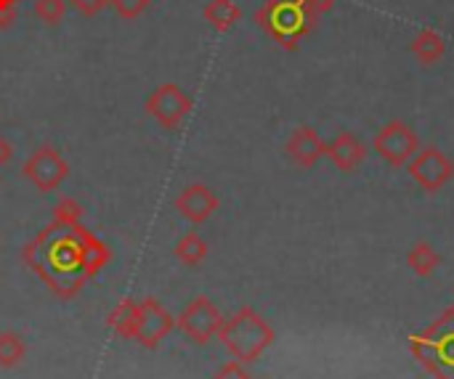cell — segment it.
Here are the masks:
<instances>
[{"mask_svg": "<svg viewBox=\"0 0 454 379\" xmlns=\"http://www.w3.org/2000/svg\"><path fill=\"white\" fill-rule=\"evenodd\" d=\"M16 21V8H8V11H0V29H11Z\"/></svg>", "mask_w": 454, "mask_h": 379, "instance_id": "484cf974", "label": "cell"}, {"mask_svg": "<svg viewBox=\"0 0 454 379\" xmlns=\"http://www.w3.org/2000/svg\"><path fill=\"white\" fill-rule=\"evenodd\" d=\"M407 170H410V178L418 186H423L426 191H439V189H444L454 178V162L442 149H436V146L420 149L410 159Z\"/></svg>", "mask_w": 454, "mask_h": 379, "instance_id": "9c48e42d", "label": "cell"}, {"mask_svg": "<svg viewBox=\"0 0 454 379\" xmlns=\"http://www.w3.org/2000/svg\"><path fill=\"white\" fill-rule=\"evenodd\" d=\"M109 329L120 337V340H136V329H138V303L125 298L120 300L112 313L106 316Z\"/></svg>", "mask_w": 454, "mask_h": 379, "instance_id": "5bb4252c", "label": "cell"}, {"mask_svg": "<svg viewBox=\"0 0 454 379\" xmlns=\"http://www.w3.org/2000/svg\"><path fill=\"white\" fill-rule=\"evenodd\" d=\"M407 263H410V268H412L418 276H431V274L442 266V255L436 252L434 244L420 242V244H415V247L410 250Z\"/></svg>", "mask_w": 454, "mask_h": 379, "instance_id": "ac0fdd59", "label": "cell"}, {"mask_svg": "<svg viewBox=\"0 0 454 379\" xmlns=\"http://www.w3.org/2000/svg\"><path fill=\"white\" fill-rule=\"evenodd\" d=\"M317 16L303 8V0H266L258 13L255 24L282 48L295 50L301 37L314 29Z\"/></svg>", "mask_w": 454, "mask_h": 379, "instance_id": "277c9868", "label": "cell"}, {"mask_svg": "<svg viewBox=\"0 0 454 379\" xmlns=\"http://www.w3.org/2000/svg\"><path fill=\"white\" fill-rule=\"evenodd\" d=\"M410 351L436 379H454V306L412 337Z\"/></svg>", "mask_w": 454, "mask_h": 379, "instance_id": "3957f363", "label": "cell"}, {"mask_svg": "<svg viewBox=\"0 0 454 379\" xmlns=\"http://www.w3.org/2000/svg\"><path fill=\"white\" fill-rule=\"evenodd\" d=\"M82 207H80V202H74V199H69V197H64V199H59L56 202V207H53V218L56 220H64V223H80L82 220Z\"/></svg>", "mask_w": 454, "mask_h": 379, "instance_id": "44dd1931", "label": "cell"}, {"mask_svg": "<svg viewBox=\"0 0 454 379\" xmlns=\"http://www.w3.org/2000/svg\"><path fill=\"white\" fill-rule=\"evenodd\" d=\"M173 255L178 258V263H184V266H189V268H197V266H202L205 258H207V242H205L197 231H189V234H184V236L176 242Z\"/></svg>", "mask_w": 454, "mask_h": 379, "instance_id": "e0dca14e", "label": "cell"}, {"mask_svg": "<svg viewBox=\"0 0 454 379\" xmlns=\"http://www.w3.org/2000/svg\"><path fill=\"white\" fill-rule=\"evenodd\" d=\"M325 157H330V162H333L338 170H343V173H354V170L364 162V157H367V146H364L354 133L343 130V133H338V135L327 143Z\"/></svg>", "mask_w": 454, "mask_h": 379, "instance_id": "4fadbf2b", "label": "cell"}, {"mask_svg": "<svg viewBox=\"0 0 454 379\" xmlns=\"http://www.w3.org/2000/svg\"><path fill=\"white\" fill-rule=\"evenodd\" d=\"M176 329V319L160 306L157 298H144L138 303V329L136 343H141L146 351L160 348V343Z\"/></svg>", "mask_w": 454, "mask_h": 379, "instance_id": "30bf717a", "label": "cell"}, {"mask_svg": "<svg viewBox=\"0 0 454 379\" xmlns=\"http://www.w3.org/2000/svg\"><path fill=\"white\" fill-rule=\"evenodd\" d=\"M202 16L215 32H229L242 19V8L234 0H207V5L202 8Z\"/></svg>", "mask_w": 454, "mask_h": 379, "instance_id": "9a60e30c", "label": "cell"}, {"mask_svg": "<svg viewBox=\"0 0 454 379\" xmlns=\"http://www.w3.org/2000/svg\"><path fill=\"white\" fill-rule=\"evenodd\" d=\"M149 3L152 0H112L109 5L114 8V13L120 16V19H138L146 8H149Z\"/></svg>", "mask_w": 454, "mask_h": 379, "instance_id": "7402d4cb", "label": "cell"}, {"mask_svg": "<svg viewBox=\"0 0 454 379\" xmlns=\"http://www.w3.org/2000/svg\"><path fill=\"white\" fill-rule=\"evenodd\" d=\"M213 379H250V372H247V367H245L242 361L231 359V361H226V364L215 372V377Z\"/></svg>", "mask_w": 454, "mask_h": 379, "instance_id": "cb8c5ba5", "label": "cell"}, {"mask_svg": "<svg viewBox=\"0 0 454 379\" xmlns=\"http://www.w3.org/2000/svg\"><path fill=\"white\" fill-rule=\"evenodd\" d=\"M372 149L391 165V167H404L410 165V159L420 151V138L418 133L404 122V120H394L388 122L372 141Z\"/></svg>", "mask_w": 454, "mask_h": 379, "instance_id": "52a82bcc", "label": "cell"}, {"mask_svg": "<svg viewBox=\"0 0 454 379\" xmlns=\"http://www.w3.org/2000/svg\"><path fill=\"white\" fill-rule=\"evenodd\" d=\"M67 0H32V13L48 24V27H56L64 16H67Z\"/></svg>", "mask_w": 454, "mask_h": 379, "instance_id": "ffe728a7", "label": "cell"}, {"mask_svg": "<svg viewBox=\"0 0 454 379\" xmlns=\"http://www.w3.org/2000/svg\"><path fill=\"white\" fill-rule=\"evenodd\" d=\"M16 3H21V0H16Z\"/></svg>", "mask_w": 454, "mask_h": 379, "instance_id": "83f0119b", "label": "cell"}, {"mask_svg": "<svg viewBox=\"0 0 454 379\" xmlns=\"http://www.w3.org/2000/svg\"><path fill=\"white\" fill-rule=\"evenodd\" d=\"M11 154H13V149H11V143L0 135V167L11 159Z\"/></svg>", "mask_w": 454, "mask_h": 379, "instance_id": "4316f807", "label": "cell"}, {"mask_svg": "<svg viewBox=\"0 0 454 379\" xmlns=\"http://www.w3.org/2000/svg\"><path fill=\"white\" fill-rule=\"evenodd\" d=\"M410 50L423 61V64H436L444 58L447 53V40L436 32V29H420L412 43H410Z\"/></svg>", "mask_w": 454, "mask_h": 379, "instance_id": "2e32d148", "label": "cell"}, {"mask_svg": "<svg viewBox=\"0 0 454 379\" xmlns=\"http://www.w3.org/2000/svg\"><path fill=\"white\" fill-rule=\"evenodd\" d=\"M21 175H24L37 191L48 194V191H56V189L67 181V175H69V162L61 157V151H59L56 146L45 143V146H40V149L32 151V157H29V159L24 162V167H21Z\"/></svg>", "mask_w": 454, "mask_h": 379, "instance_id": "8992f818", "label": "cell"}, {"mask_svg": "<svg viewBox=\"0 0 454 379\" xmlns=\"http://www.w3.org/2000/svg\"><path fill=\"white\" fill-rule=\"evenodd\" d=\"M80 16H88V19H93V16H98L112 0H67Z\"/></svg>", "mask_w": 454, "mask_h": 379, "instance_id": "603a6c76", "label": "cell"}, {"mask_svg": "<svg viewBox=\"0 0 454 379\" xmlns=\"http://www.w3.org/2000/svg\"><path fill=\"white\" fill-rule=\"evenodd\" d=\"M176 327L197 345H205L210 343L213 337H218L221 327H223V316L221 311L213 306L210 298H194L184 311L181 316L176 319Z\"/></svg>", "mask_w": 454, "mask_h": 379, "instance_id": "ba28073f", "label": "cell"}, {"mask_svg": "<svg viewBox=\"0 0 454 379\" xmlns=\"http://www.w3.org/2000/svg\"><path fill=\"white\" fill-rule=\"evenodd\" d=\"M287 157L295 162V165H301V167H314L322 157H325V151H327V143L322 141V135L314 130V128H309V125H301V128H295L293 130V135L287 138Z\"/></svg>", "mask_w": 454, "mask_h": 379, "instance_id": "7c38bea8", "label": "cell"}, {"mask_svg": "<svg viewBox=\"0 0 454 379\" xmlns=\"http://www.w3.org/2000/svg\"><path fill=\"white\" fill-rule=\"evenodd\" d=\"M176 210L189 223H205L218 210V197H215V191L207 183H189L176 197Z\"/></svg>", "mask_w": 454, "mask_h": 379, "instance_id": "8fae6325", "label": "cell"}, {"mask_svg": "<svg viewBox=\"0 0 454 379\" xmlns=\"http://www.w3.org/2000/svg\"><path fill=\"white\" fill-rule=\"evenodd\" d=\"M218 340L231 353V359L242 364H253L271 348L277 335H274V327L258 311L239 308L231 319H223Z\"/></svg>", "mask_w": 454, "mask_h": 379, "instance_id": "7a4b0ae2", "label": "cell"}, {"mask_svg": "<svg viewBox=\"0 0 454 379\" xmlns=\"http://www.w3.org/2000/svg\"><path fill=\"white\" fill-rule=\"evenodd\" d=\"M333 5H335V0H303V8H306L311 16H322V13H327Z\"/></svg>", "mask_w": 454, "mask_h": 379, "instance_id": "d4e9b609", "label": "cell"}, {"mask_svg": "<svg viewBox=\"0 0 454 379\" xmlns=\"http://www.w3.org/2000/svg\"><path fill=\"white\" fill-rule=\"evenodd\" d=\"M27 343L19 332H0V367L13 369L24 361Z\"/></svg>", "mask_w": 454, "mask_h": 379, "instance_id": "d6986e66", "label": "cell"}, {"mask_svg": "<svg viewBox=\"0 0 454 379\" xmlns=\"http://www.w3.org/2000/svg\"><path fill=\"white\" fill-rule=\"evenodd\" d=\"M21 258L56 298L72 300L104 266H109L112 250L90 234L82 220L64 223L53 218L51 226L24 247Z\"/></svg>", "mask_w": 454, "mask_h": 379, "instance_id": "6da1fadb", "label": "cell"}, {"mask_svg": "<svg viewBox=\"0 0 454 379\" xmlns=\"http://www.w3.org/2000/svg\"><path fill=\"white\" fill-rule=\"evenodd\" d=\"M192 106H194L192 96L184 93L181 85H176V82H162V85H157V88L149 93V98L144 101L146 114L154 117L165 130H178L181 122L189 117Z\"/></svg>", "mask_w": 454, "mask_h": 379, "instance_id": "5b68a950", "label": "cell"}]
</instances>
